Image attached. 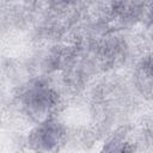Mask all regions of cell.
<instances>
[{
	"label": "cell",
	"mask_w": 153,
	"mask_h": 153,
	"mask_svg": "<svg viewBox=\"0 0 153 153\" xmlns=\"http://www.w3.org/2000/svg\"><path fill=\"white\" fill-rule=\"evenodd\" d=\"M127 50L126 42L120 37H109L99 47V57L104 66L114 67L126 60Z\"/></svg>",
	"instance_id": "cell-3"
},
{
	"label": "cell",
	"mask_w": 153,
	"mask_h": 153,
	"mask_svg": "<svg viewBox=\"0 0 153 153\" xmlns=\"http://www.w3.org/2000/svg\"><path fill=\"white\" fill-rule=\"evenodd\" d=\"M111 12L116 20L122 23H133L140 17L142 6L139 0H112Z\"/></svg>",
	"instance_id": "cell-4"
},
{
	"label": "cell",
	"mask_w": 153,
	"mask_h": 153,
	"mask_svg": "<svg viewBox=\"0 0 153 153\" xmlns=\"http://www.w3.org/2000/svg\"><path fill=\"white\" fill-rule=\"evenodd\" d=\"M134 81L139 91L146 96L151 97L152 93V60L151 55L143 57L136 66L134 71Z\"/></svg>",
	"instance_id": "cell-5"
},
{
	"label": "cell",
	"mask_w": 153,
	"mask_h": 153,
	"mask_svg": "<svg viewBox=\"0 0 153 153\" xmlns=\"http://www.w3.org/2000/svg\"><path fill=\"white\" fill-rule=\"evenodd\" d=\"M67 137L65 126L53 117L38 122L29 133V145L32 149L39 152H50L59 149Z\"/></svg>",
	"instance_id": "cell-2"
},
{
	"label": "cell",
	"mask_w": 153,
	"mask_h": 153,
	"mask_svg": "<svg viewBox=\"0 0 153 153\" xmlns=\"http://www.w3.org/2000/svg\"><path fill=\"white\" fill-rule=\"evenodd\" d=\"M59 102V93L42 80L30 82L20 94V104L24 111L37 123L53 117Z\"/></svg>",
	"instance_id": "cell-1"
},
{
	"label": "cell",
	"mask_w": 153,
	"mask_h": 153,
	"mask_svg": "<svg viewBox=\"0 0 153 153\" xmlns=\"http://www.w3.org/2000/svg\"><path fill=\"white\" fill-rule=\"evenodd\" d=\"M76 1L78 0H50V2L54 4L55 6H68V5H72Z\"/></svg>",
	"instance_id": "cell-6"
}]
</instances>
